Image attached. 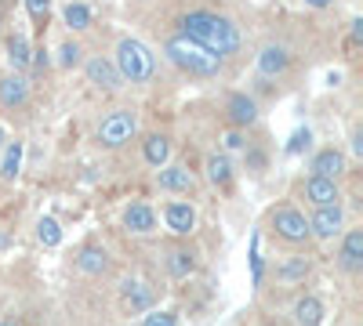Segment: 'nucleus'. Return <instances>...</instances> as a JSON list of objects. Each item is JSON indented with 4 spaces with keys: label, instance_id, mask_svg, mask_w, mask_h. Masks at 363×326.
I'll use <instances>...</instances> for the list:
<instances>
[{
    "label": "nucleus",
    "instance_id": "f257e3e1",
    "mask_svg": "<svg viewBox=\"0 0 363 326\" xmlns=\"http://www.w3.org/2000/svg\"><path fill=\"white\" fill-rule=\"evenodd\" d=\"M182 37H189L196 40L200 47H207L211 54H236L240 44H244V37H240V29L225 18V15H215V11H189V15H182Z\"/></svg>",
    "mask_w": 363,
    "mask_h": 326
},
{
    "label": "nucleus",
    "instance_id": "0eeeda50",
    "mask_svg": "<svg viewBox=\"0 0 363 326\" xmlns=\"http://www.w3.org/2000/svg\"><path fill=\"white\" fill-rule=\"evenodd\" d=\"M29 102V80L22 73L0 76V105L4 109H22Z\"/></svg>",
    "mask_w": 363,
    "mask_h": 326
},
{
    "label": "nucleus",
    "instance_id": "7ed1b4c3",
    "mask_svg": "<svg viewBox=\"0 0 363 326\" xmlns=\"http://www.w3.org/2000/svg\"><path fill=\"white\" fill-rule=\"evenodd\" d=\"M153 69H157V62H153V54H149V47L142 40L124 37L116 44V73H120V80L145 83L149 76H153Z\"/></svg>",
    "mask_w": 363,
    "mask_h": 326
},
{
    "label": "nucleus",
    "instance_id": "72a5a7b5",
    "mask_svg": "<svg viewBox=\"0 0 363 326\" xmlns=\"http://www.w3.org/2000/svg\"><path fill=\"white\" fill-rule=\"evenodd\" d=\"M359 37H363V22L356 18V22H352V44H359Z\"/></svg>",
    "mask_w": 363,
    "mask_h": 326
},
{
    "label": "nucleus",
    "instance_id": "2f4dec72",
    "mask_svg": "<svg viewBox=\"0 0 363 326\" xmlns=\"http://www.w3.org/2000/svg\"><path fill=\"white\" fill-rule=\"evenodd\" d=\"M142 326H174V315L171 312H149Z\"/></svg>",
    "mask_w": 363,
    "mask_h": 326
},
{
    "label": "nucleus",
    "instance_id": "6e6552de",
    "mask_svg": "<svg viewBox=\"0 0 363 326\" xmlns=\"http://www.w3.org/2000/svg\"><path fill=\"white\" fill-rule=\"evenodd\" d=\"M342 221H345V214H342L338 203L335 206H316V214L309 221V232H316L320 240H330V235L342 232Z\"/></svg>",
    "mask_w": 363,
    "mask_h": 326
},
{
    "label": "nucleus",
    "instance_id": "9d476101",
    "mask_svg": "<svg viewBox=\"0 0 363 326\" xmlns=\"http://www.w3.org/2000/svg\"><path fill=\"white\" fill-rule=\"evenodd\" d=\"M309 170H313V177H330V182H338V174L345 170V156L338 149H320L313 156Z\"/></svg>",
    "mask_w": 363,
    "mask_h": 326
},
{
    "label": "nucleus",
    "instance_id": "aec40b11",
    "mask_svg": "<svg viewBox=\"0 0 363 326\" xmlns=\"http://www.w3.org/2000/svg\"><path fill=\"white\" fill-rule=\"evenodd\" d=\"M22 153H26L22 141H11L8 149H4V160H0V177H4V182H15V177H18V170H22Z\"/></svg>",
    "mask_w": 363,
    "mask_h": 326
},
{
    "label": "nucleus",
    "instance_id": "412c9836",
    "mask_svg": "<svg viewBox=\"0 0 363 326\" xmlns=\"http://www.w3.org/2000/svg\"><path fill=\"white\" fill-rule=\"evenodd\" d=\"M207 182L211 185H218V189H225L229 182H233V163L225 160V156H207Z\"/></svg>",
    "mask_w": 363,
    "mask_h": 326
},
{
    "label": "nucleus",
    "instance_id": "cd10ccee",
    "mask_svg": "<svg viewBox=\"0 0 363 326\" xmlns=\"http://www.w3.org/2000/svg\"><path fill=\"white\" fill-rule=\"evenodd\" d=\"M26 8H29V18H33L37 25H44L48 15H51V0H26Z\"/></svg>",
    "mask_w": 363,
    "mask_h": 326
},
{
    "label": "nucleus",
    "instance_id": "4468645a",
    "mask_svg": "<svg viewBox=\"0 0 363 326\" xmlns=\"http://www.w3.org/2000/svg\"><path fill=\"white\" fill-rule=\"evenodd\" d=\"M225 112H229V120H233L236 127H251V124L258 120V105H255V98H247V95H229Z\"/></svg>",
    "mask_w": 363,
    "mask_h": 326
},
{
    "label": "nucleus",
    "instance_id": "c9c22d12",
    "mask_svg": "<svg viewBox=\"0 0 363 326\" xmlns=\"http://www.w3.org/2000/svg\"><path fill=\"white\" fill-rule=\"evenodd\" d=\"M0 149H4V131H0Z\"/></svg>",
    "mask_w": 363,
    "mask_h": 326
},
{
    "label": "nucleus",
    "instance_id": "e433bc0d",
    "mask_svg": "<svg viewBox=\"0 0 363 326\" xmlns=\"http://www.w3.org/2000/svg\"><path fill=\"white\" fill-rule=\"evenodd\" d=\"M0 326H15V322H0Z\"/></svg>",
    "mask_w": 363,
    "mask_h": 326
},
{
    "label": "nucleus",
    "instance_id": "f704fd0d",
    "mask_svg": "<svg viewBox=\"0 0 363 326\" xmlns=\"http://www.w3.org/2000/svg\"><path fill=\"white\" fill-rule=\"evenodd\" d=\"M306 4H309V8H327L330 0H306Z\"/></svg>",
    "mask_w": 363,
    "mask_h": 326
},
{
    "label": "nucleus",
    "instance_id": "c756f323",
    "mask_svg": "<svg viewBox=\"0 0 363 326\" xmlns=\"http://www.w3.org/2000/svg\"><path fill=\"white\" fill-rule=\"evenodd\" d=\"M262 272H265V264H262V254H258V235H255V243H251V279H255V286L262 283Z\"/></svg>",
    "mask_w": 363,
    "mask_h": 326
},
{
    "label": "nucleus",
    "instance_id": "f8f14e48",
    "mask_svg": "<svg viewBox=\"0 0 363 326\" xmlns=\"http://www.w3.org/2000/svg\"><path fill=\"white\" fill-rule=\"evenodd\" d=\"M157 182H160V189L164 192H189L193 185H196V177L189 174V167H160V174H157Z\"/></svg>",
    "mask_w": 363,
    "mask_h": 326
},
{
    "label": "nucleus",
    "instance_id": "6ab92c4d",
    "mask_svg": "<svg viewBox=\"0 0 363 326\" xmlns=\"http://www.w3.org/2000/svg\"><path fill=\"white\" fill-rule=\"evenodd\" d=\"M142 153H145V163L164 167L167 156H171V141H167V134H149L145 145H142Z\"/></svg>",
    "mask_w": 363,
    "mask_h": 326
},
{
    "label": "nucleus",
    "instance_id": "1a4fd4ad",
    "mask_svg": "<svg viewBox=\"0 0 363 326\" xmlns=\"http://www.w3.org/2000/svg\"><path fill=\"white\" fill-rule=\"evenodd\" d=\"M164 218H167V228L174 235H189L196 228V211L189 203H167L164 206Z\"/></svg>",
    "mask_w": 363,
    "mask_h": 326
},
{
    "label": "nucleus",
    "instance_id": "9b49d317",
    "mask_svg": "<svg viewBox=\"0 0 363 326\" xmlns=\"http://www.w3.org/2000/svg\"><path fill=\"white\" fill-rule=\"evenodd\" d=\"M87 80L95 87H102V91H116V87L124 83L120 73H116V66L106 62V58H91V62H87Z\"/></svg>",
    "mask_w": 363,
    "mask_h": 326
},
{
    "label": "nucleus",
    "instance_id": "393cba45",
    "mask_svg": "<svg viewBox=\"0 0 363 326\" xmlns=\"http://www.w3.org/2000/svg\"><path fill=\"white\" fill-rule=\"evenodd\" d=\"M37 235H40L44 247H58V243H62V228H58L55 218H40L37 221Z\"/></svg>",
    "mask_w": 363,
    "mask_h": 326
},
{
    "label": "nucleus",
    "instance_id": "2eb2a0df",
    "mask_svg": "<svg viewBox=\"0 0 363 326\" xmlns=\"http://www.w3.org/2000/svg\"><path fill=\"white\" fill-rule=\"evenodd\" d=\"M338 264L345 272H359L363 269V232L352 228L345 235V243H342V254H338Z\"/></svg>",
    "mask_w": 363,
    "mask_h": 326
},
{
    "label": "nucleus",
    "instance_id": "4be33fe9",
    "mask_svg": "<svg viewBox=\"0 0 363 326\" xmlns=\"http://www.w3.org/2000/svg\"><path fill=\"white\" fill-rule=\"evenodd\" d=\"M8 58H11L15 73H22V69L33 66V51H29V40H26L22 33H15V37H11V44H8Z\"/></svg>",
    "mask_w": 363,
    "mask_h": 326
},
{
    "label": "nucleus",
    "instance_id": "ddd939ff",
    "mask_svg": "<svg viewBox=\"0 0 363 326\" xmlns=\"http://www.w3.org/2000/svg\"><path fill=\"white\" fill-rule=\"evenodd\" d=\"M306 199H313L316 206H335L342 199L338 182H330V177H309L306 182Z\"/></svg>",
    "mask_w": 363,
    "mask_h": 326
},
{
    "label": "nucleus",
    "instance_id": "7c9ffc66",
    "mask_svg": "<svg viewBox=\"0 0 363 326\" xmlns=\"http://www.w3.org/2000/svg\"><path fill=\"white\" fill-rule=\"evenodd\" d=\"M309 272V264L306 261H294V264H287V269H280V279H301Z\"/></svg>",
    "mask_w": 363,
    "mask_h": 326
},
{
    "label": "nucleus",
    "instance_id": "f3484780",
    "mask_svg": "<svg viewBox=\"0 0 363 326\" xmlns=\"http://www.w3.org/2000/svg\"><path fill=\"white\" fill-rule=\"evenodd\" d=\"M124 225H128L131 232L145 235V232H153V228H157V214L149 211L145 203H131L128 211H124Z\"/></svg>",
    "mask_w": 363,
    "mask_h": 326
},
{
    "label": "nucleus",
    "instance_id": "20e7f679",
    "mask_svg": "<svg viewBox=\"0 0 363 326\" xmlns=\"http://www.w3.org/2000/svg\"><path fill=\"white\" fill-rule=\"evenodd\" d=\"M135 131H138L135 112L116 109V112H109L106 120L99 124V141L106 145V149H120V145H128V141L135 138Z\"/></svg>",
    "mask_w": 363,
    "mask_h": 326
},
{
    "label": "nucleus",
    "instance_id": "423d86ee",
    "mask_svg": "<svg viewBox=\"0 0 363 326\" xmlns=\"http://www.w3.org/2000/svg\"><path fill=\"white\" fill-rule=\"evenodd\" d=\"M291 66V51L284 44H265L258 51V73L262 76H284Z\"/></svg>",
    "mask_w": 363,
    "mask_h": 326
},
{
    "label": "nucleus",
    "instance_id": "c85d7f7f",
    "mask_svg": "<svg viewBox=\"0 0 363 326\" xmlns=\"http://www.w3.org/2000/svg\"><path fill=\"white\" fill-rule=\"evenodd\" d=\"M58 54H62V66H66V69H73V66H80V54H84V51H80V44L66 40V44H62V51H58Z\"/></svg>",
    "mask_w": 363,
    "mask_h": 326
},
{
    "label": "nucleus",
    "instance_id": "a878e982",
    "mask_svg": "<svg viewBox=\"0 0 363 326\" xmlns=\"http://www.w3.org/2000/svg\"><path fill=\"white\" fill-rule=\"evenodd\" d=\"M66 25L69 29H87L91 25V11L84 4H66Z\"/></svg>",
    "mask_w": 363,
    "mask_h": 326
},
{
    "label": "nucleus",
    "instance_id": "bb28decb",
    "mask_svg": "<svg viewBox=\"0 0 363 326\" xmlns=\"http://www.w3.org/2000/svg\"><path fill=\"white\" fill-rule=\"evenodd\" d=\"M309 145H313V131H309V127H301V131H294V134H291L287 153H291V156H298V153H306Z\"/></svg>",
    "mask_w": 363,
    "mask_h": 326
},
{
    "label": "nucleus",
    "instance_id": "5701e85b",
    "mask_svg": "<svg viewBox=\"0 0 363 326\" xmlns=\"http://www.w3.org/2000/svg\"><path fill=\"white\" fill-rule=\"evenodd\" d=\"M320 319H323V305L316 298H301L294 305V322L298 326H320Z\"/></svg>",
    "mask_w": 363,
    "mask_h": 326
},
{
    "label": "nucleus",
    "instance_id": "f03ea898",
    "mask_svg": "<svg viewBox=\"0 0 363 326\" xmlns=\"http://www.w3.org/2000/svg\"><path fill=\"white\" fill-rule=\"evenodd\" d=\"M167 58L182 69V73H189V76H218L222 73V58L218 54H211L207 47H200L196 40H189V37H171L167 40Z\"/></svg>",
    "mask_w": 363,
    "mask_h": 326
},
{
    "label": "nucleus",
    "instance_id": "473e14b6",
    "mask_svg": "<svg viewBox=\"0 0 363 326\" xmlns=\"http://www.w3.org/2000/svg\"><path fill=\"white\" fill-rule=\"evenodd\" d=\"M222 141H225V149H244V145H247V141H244V138H240L236 131H229V134H225Z\"/></svg>",
    "mask_w": 363,
    "mask_h": 326
},
{
    "label": "nucleus",
    "instance_id": "b1692460",
    "mask_svg": "<svg viewBox=\"0 0 363 326\" xmlns=\"http://www.w3.org/2000/svg\"><path fill=\"white\" fill-rule=\"evenodd\" d=\"M193 269H196L193 250H171V257H167V272H171L174 279H186Z\"/></svg>",
    "mask_w": 363,
    "mask_h": 326
},
{
    "label": "nucleus",
    "instance_id": "a211bd4d",
    "mask_svg": "<svg viewBox=\"0 0 363 326\" xmlns=\"http://www.w3.org/2000/svg\"><path fill=\"white\" fill-rule=\"evenodd\" d=\"M77 269L87 272V276H102V272L109 269V254H106L102 247H84V250L77 254Z\"/></svg>",
    "mask_w": 363,
    "mask_h": 326
},
{
    "label": "nucleus",
    "instance_id": "dca6fc26",
    "mask_svg": "<svg viewBox=\"0 0 363 326\" xmlns=\"http://www.w3.org/2000/svg\"><path fill=\"white\" fill-rule=\"evenodd\" d=\"M153 308V290L145 283H124V312L128 315H138V312H149Z\"/></svg>",
    "mask_w": 363,
    "mask_h": 326
},
{
    "label": "nucleus",
    "instance_id": "39448f33",
    "mask_svg": "<svg viewBox=\"0 0 363 326\" xmlns=\"http://www.w3.org/2000/svg\"><path fill=\"white\" fill-rule=\"evenodd\" d=\"M272 228H277V235L287 240V243H306L313 235L309 218L301 211H294V206H277V211H272Z\"/></svg>",
    "mask_w": 363,
    "mask_h": 326
}]
</instances>
